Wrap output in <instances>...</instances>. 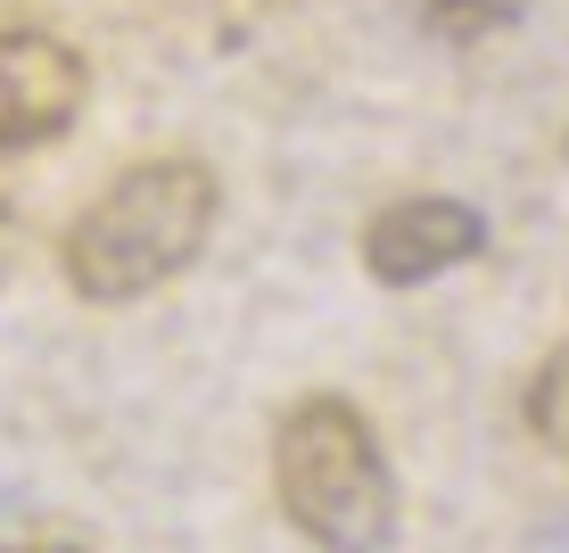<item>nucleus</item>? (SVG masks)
I'll return each mask as SVG.
<instances>
[{"mask_svg":"<svg viewBox=\"0 0 569 553\" xmlns=\"http://www.w3.org/2000/svg\"><path fill=\"white\" fill-rule=\"evenodd\" d=\"M0 553H91V545H58V537H33V545H0Z\"/></svg>","mask_w":569,"mask_h":553,"instance_id":"obj_6","label":"nucleus"},{"mask_svg":"<svg viewBox=\"0 0 569 553\" xmlns=\"http://www.w3.org/2000/svg\"><path fill=\"white\" fill-rule=\"evenodd\" d=\"M83 100H91V67L67 33L0 26V166L26 149H50L83 116Z\"/></svg>","mask_w":569,"mask_h":553,"instance_id":"obj_3","label":"nucleus"},{"mask_svg":"<svg viewBox=\"0 0 569 553\" xmlns=\"http://www.w3.org/2000/svg\"><path fill=\"white\" fill-rule=\"evenodd\" d=\"M487 248V215L470 199H446V190H421V199H397L363 224V273L380 289H421L438 273L470 265Z\"/></svg>","mask_w":569,"mask_h":553,"instance_id":"obj_4","label":"nucleus"},{"mask_svg":"<svg viewBox=\"0 0 569 553\" xmlns=\"http://www.w3.org/2000/svg\"><path fill=\"white\" fill-rule=\"evenodd\" d=\"M272 496L313 553H388L405 529V496L388 446L356 397L313 388L272 422Z\"/></svg>","mask_w":569,"mask_h":553,"instance_id":"obj_2","label":"nucleus"},{"mask_svg":"<svg viewBox=\"0 0 569 553\" xmlns=\"http://www.w3.org/2000/svg\"><path fill=\"white\" fill-rule=\"evenodd\" d=\"M561 157H569V141H561Z\"/></svg>","mask_w":569,"mask_h":553,"instance_id":"obj_7","label":"nucleus"},{"mask_svg":"<svg viewBox=\"0 0 569 553\" xmlns=\"http://www.w3.org/2000/svg\"><path fill=\"white\" fill-rule=\"evenodd\" d=\"M528 438L545 454H561L569 463V339L537 364V381H528Z\"/></svg>","mask_w":569,"mask_h":553,"instance_id":"obj_5","label":"nucleus"},{"mask_svg":"<svg viewBox=\"0 0 569 553\" xmlns=\"http://www.w3.org/2000/svg\"><path fill=\"white\" fill-rule=\"evenodd\" d=\"M214 215H223V182H214L207 157H190V149L132 157L67 224L58 273H67V289L83 306H132L199 265V248L214 240Z\"/></svg>","mask_w":569,"mask_h":553,"instance_id":"obj_1","label":"nucleus"}]
</instances>
